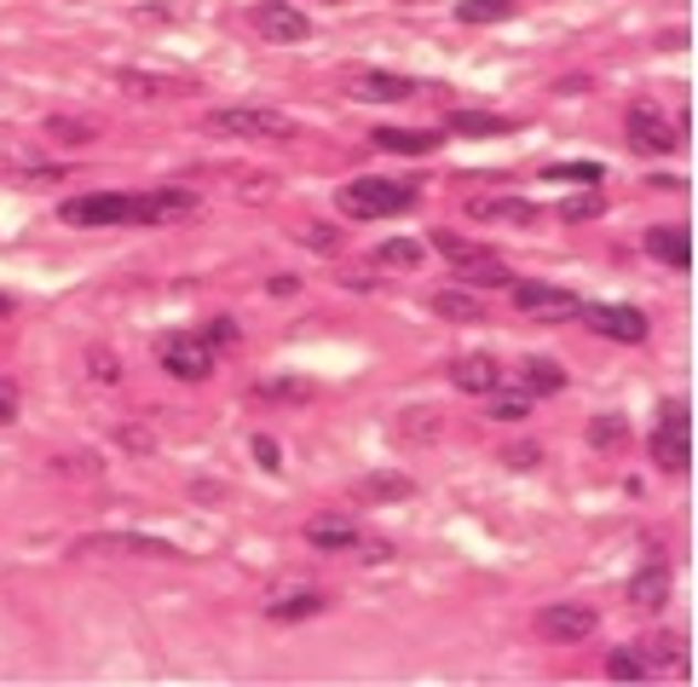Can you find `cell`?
<instances>
[{"label": "cell", "mask_w": 698, "mask_h": 687, "mask_svg": "<svg viewBox=\"0 0 698 687\" xmlns=\"http://www.w3.org/2000/svg\"><path fill=\"white\" fill-rule=\"evenodd\" d=\"M514 12H520V0H456L462 23H508Z\"/></svg>", "instance_id": "cell-26"}, {"label": "cell", "mask_w": 698, "mask_h": 687, "mask_svg": "<svg viewBox=\"0 0 698 687\" xmlns=\"http://www.w3.org/2000/svg\"><path fill=\"white\" fill-rule=\"evenodd\" d=\"M352 98H364V105H393V98H416L427 93L422 82H410V75H387V70H358L347 82Z\"/></svg>", "instance_id": "cell-12"}, {"label": "cell", "mask_w": 698, "mask_h": 687, "mask_svg": "<svg viewBox=\"0 0 698 687\" xmlns=\"http://www.w3.org/2000/svg\"><path fill=\"white\" fill-rule=\"evenodd\" d=\"M75 554H145V561H186L173 543L162 538H139V531H98V538H82Z\"/></svg>", "instance_id": "cell-8"}, {"label": "cell", "mask_w": 698, "mask_h": 687, "mask_svg": "<svg viewBox=\"0 0 698 687\" xmlns=\"http://www.w3.org/2000/svg\"><path fill=\"white\" fill-rule=\"evenodd\" d=\"M601 209H606V197H601V191H583V197H565V202H560V220L578 225V220H594Z\"/></svg>", "instance_id": "cell-33"}, {"label": "cell", "mask_w": 698, "mask_h": 687, "mask_svg": "<svg viewBox=\"0 0 698 687\" xmlns=\"http://www.w3.org/2000/svg\"><path fill=\"white\" fill-rule=\"evenodd\" d=\"M594 336H606V341H624V347H641L646 336H653V324H646L641 307H606V300H583V313Z\"/></svg>", "instance_id": "cell-5"}, {"label": "cell", "mask_w": 698, "mask_h": 687, "mask_svg": "<svg viewBox=\"0 0 698 687\" xmlns=\"http://www.w3.org/2000/svg\"><path fill=\"white\" fill-rule=\"evenodd\" d=\"M393 427H399V440H416V445H427V440H438V411H422V404H416V411H404Z\"/></svg>", "instance_id": "cell-28"}, {"label": "cell", "mask_w": 698, "mask_h": 687, "mask_svg": "<svg viewBox=\"0 0 698 687\" xmlns=\"http://www.w3.org/2000/svg\"><path fill=\"white\" fill-rule=\"evenodd\" d=\"M237 341V318H214L209 324V347H231Z\"/></svg>", "instance_id": "cell-43"}, {"label": "cell", "mask_w": 698, "mask_h": 687, "mask_svg": "<svg viewBox=\"0 0 698 687\" xmlns=\"http://www.w3.org/2000/svg\"><path fill=\"white\" fill-rule=\"evenodd\" d=\"M549 180H583V186H601V162H554L542 168Z\"/></svg>", "instance_id": "cell-35"}, {"label": "cell", "mask_w": 698, "mask_h": 687, "mask_svg": "<svg viewBox=\"0 0 698 687\" xmlns=\"http://www.w3.org/2000/svg\"><path fill=\"white\" fill-rule=\"evenodd\" d=\"M358 497H370V503H404V497H416V479H410V474H370V479H358Z\"/></svg>", "instance_id": "cell-22"}, {"label": "cell", "mask_w": 698, "mask_h": 687, "mask_svg": "<svg viewBox=\"0 0 698 687\" xmlns=\"http://www.w3.org/2000/svg\"><path fill=\"white\" fill-rule=\"evenodd\" d=\"M116 87L134 93V98H157V93H168L173 82H168V75H145V70H116Z\"/></svg>", "instance_id": "cell-30"}, {"label": "cell", "mask_w": 698, "mask_h": 687, "mask_svg": "<svg viewBox=\"0 0 698 687\" xmlns=\"http://www.w3.org/2000/svg\"><path fill=\"white\" fill-rule=\"evenodd\" d=\"M692 416H687V404L681 399H669L664 411H658V434H653V463L664 474H687L692 468Z\"/></svg>", "instance_id": "cell-3"}, {"label": "cell", "mask_w": 698, "mask_h": 687, "mask_svg": "<svg viewBox=\"0 0 698 687\" xmlns=\"http://www.w3.org/2000/svg\"><path fill=\"white\" fill-rule=\"evenodd\" d=\"M646 665H681V642L676 635H653L646 642Z\"/></svg>", "instance_id": "cell-36"}, {"label": "cell", "mask_w": 698, "mask_h": 687, "mask_svg": "<svg viewBox=\"0 0 698 687\" xmlns=\"http://www.w3.org/2000/svg\"><path fill=\"white\" fill-rule=\"evenodd\" d=\"M456 277L468 289H508L514 284V272L497 261V254H479V261H468V266H456Z\"/></svg>", "instance_id": "cell-21"}, {"label": "cell", "mask_w": 698, "mask_h": 687, "mask_svg": "<svg viewBox=\"0 0 698 687\" xmlns=\"http://www.w3.org/2000/svg\"><path fill=\"white\" fill-rule=\"evenodd\" d=\"M162 370H173L179 381H209L214 376V347L202 336H168L162 341Z\"/></svg>", "instance_id": "cell-10"}, {"label": "cell", "mask_w": 698, "mask_h": 687, "mask_svg": "<svg viewBox=\"0 0 698 687\" xmlns=\"http://www.w3.org/2000/svg\"><path fill=\"white\" fill-rule=\"evenodd\" d=\"M266 289H272V295L283 300V295H295V289H300V277H289V272H277V277H272V284H266Z\"/></svg>", "instance_id": "cell-45"}, {"label": "cell", "mask_w": 698, "mask_h": 687, "mask_svg": "<svg viewBox=\"0 0 698 687\" xmlns=\"http://www.w3.org/2000/svg\"><path fill=\"white\" fill-rule=\"evenodd\" d=\"M254 30H261L266 41L295 46V41L313 35V18H306L300 7H289V0H261V7H254Z\"/></svg>", "instance_id": "cell-11"}, {"label": "cell", "mask_w": 698, "mask_h": 687, "mask_svg": "<svg viewBox=\"0 0 698 687\" xmlns=\"http://www.w3.org/2000/svg\"><path fill=\"white\" fill-rule=\"evenodd\" d=\"M520 388L537 399V393H560L565 388V370L554 364V359H526L520 364Z\"/></svg>", "instance_id": "cell-25"}, {"label": "cell", "mask_w": 698, "mask_h": 687, "mask_svg": "<svg viewBox=\"0 0 698 687\" xmlns=\"http://www.w3.org/2000/svg\"><path fill=\"white\" fill-rule=\"evenodd\" d=\"M404 209H416V186H404V180L341 186V214H352V220H381V214H404Z\"/></svg>", "instance_id": "cell-1"}, {"label": "cell", "mask_w": 698, "mask_h": 687, "mask_svg": "<svg viewBox=\"0 0 698 687\" xmlns=\"http://www.w3.org/2000/svg\"><path fill=\"white\" fill-rule=\"evenodd\" d=\"M376 261H381V266H422V243L393 237V243H381V249H376Z\"/></svg>", "instance_id": "cell-34"}, {"label": "cell", "mask_w": 698, "mask_h": 687, "mask_svg": "<svg viewBox=\"0 0 698 687\" xmlns=\"http://www.w3.org/2000/svg\"><path fill=\"white\" fill-rule=\"evenodd\" d=\"M87 364H93V381H121V359H116V352H105V347H93Z\"/></svg>", "instance_id": "cell-39"}, {"label": "cell", "mask_w": 698, "mask_h": 687, "mask_svg": "<svg viewBox=\"0 0 698 687\" xmlns=\"http://www.w3.org/2000/svg\"><path fill=\"white\" fill-rule=\"evenodd\" d=\"M630 145L641 150V157H669V150L681 145V127L676 121H664L658 105H630Z\"/></svg>", "instance_id": "cell-7"}, {"label": "cell", "mask_w": 698, "mask_h": 687, "mask_svg": "<svg viewBox=\"0 0 698 687\" xmlns=\"http://www.w3.org/2000/svg\"><path fill=\"white\" fill-rule=\"evenodd\" d=\"M433 249L445 254L451 266H468V261H479V254H490L485 243H474V237H462V232H433Z\"/></svg>", "instance_id": "cell-27"}, {"label": "cell", "mask_w": 698, "mask_h": 687, "mask_svg": "<svg viewBox=\"0 0 698 687\" xmlns=\"http://www.w3.org/2000/svg\"><path fill=\"white\" fill-rule=\"evenodd\" d=\"M445 134L497 139V134H514V116H497V110H451V116H445Z\"/></svg>", "instance_id": "cell-18"}, {"label": "cell", "mask_w": 698, "mask_h": 687, "mask_svg": "<svg viewBox=\"0 0 698 687\" xmlns=\"http://www.w3.org/2000/svg\"><path fill=\"white\" fill-rule=\"evenodd\" d=\"M70 225H127V197L121 191H93V197H70L59 209Z\"/></svg>", "instance_id": "cell-13"}, {"label": "cell", "mask_w": 698, "mask_h": 687, "mask_svg": "<svg viewBox=\"0 0 698 687\" xmlns=\"http://www.w3.org/2000/svg\"><path fill=\"white\" fill-rule=\"evenodd\" d=\"M490 416H497V422H526L531 416V393L526 388H514V393L490 388Z\"/></svg>", "instance_id": "cell-29"}, {"label": "cell", "mask_w": 698, "mask_h": 687, "mask_svg": "<svg viewBox=\"0 0 698 687\" xmlns=\"http://www.w3.org/2000/svg\"><path fill=\"white\" fill-rule=\"evenodd\" d=\"M503 463H508V468H537V463H542V451H537V445H508V451H503Z\"/></svg>", "instance_id": "cell-41"}, {"label": "cell", "mask_w": 698, "mask_h": 687, "mask_svg": "<svg viewBox=\"0 0 698 687\" xmlns=\"http://www.w3.org/2000/svg\"><path fill=\"white\" fill-rule=\"evenodd\" d=\"M370 145L376 150H393V157H433L445 139H438V127H376Z\"/></svg>", "instance_id": "cell-15"}, {"label": "cell", "mask_w": 698, "mask_h": 687, "mask_svg": "<svg viewBox=\"0 0 698 687\" xmlns=\"http://www.w3.org/2000/svg\"><path fill=\"white\" fill-rule=\"evenodd\" d=\"M508 295H514V307L537 324H565V318L583 313V300L572 289H554V284H508Z\"/></svg>", "instance_id": "cell-6"}, {"label": "cell", "mask_w": 698, "mask_h": 687, "mask_svg": "<svg viewBox=\"0 0 698 687\" xmlns=\"http://www.w3.org/2000/svg\"><path fill=\"white\" fill-rule=\"evenodd\" d=\"M468 214L485 225H531L537 220V202L531 197H474Z\"/></svg>", "instance_id": "cell-16"}, {"label": "cell", "mask_w": 698, "mask_h": 687, "mask_svg": "<svg viewBox=\"0 0 698 687\" xmlns=\"http://www.w3.org/2000/svg\"><path fill=\"white\" fill-rule=\"evenodd\" d=\"M433 313L451 318V324H485L479 295H462V289H438V295H433Z\"/></svg>", "instance_id": "cell-24"}, {"label": "cell", "mask_w": 698, "mask_h": 687, "mask_svg": "<svg viewBox=\"0 0 698 687\" xmlns=\"http://www.w3.org/2000/svg\"><path fill=\"white\" fill-rule=\"evenodd\" d=\"M254 456H261V468H266V474H277V468H283V451H277V440H266V434L254 440Z\"/></svg>", "instance_id": "cell-42"}, {"label": "cell", "mask_w": 698, "mask_h": 687, "mask_svg": "<svg viewBox=\"0 0 698 687\" xmlns=\"http://www.w3.org/2000/svg\"><path fill=\"white\" fill-rule=\"evenodd\" d=\"M209 127H214V134H225V139H295V121L283 116V110H266V105L214 110Z\"/></svg>", "instance_id": "cell-2"}, {"label": "cell", "mask_w": 698, "mask_h": 687, "mask_svg": "<svg viewBox=\"0 0 698 687\" xmlns=\"http://www.w3.org/2000/svg\"><path fill=\"white\" fill-rule=\"evenodd\" d=\"M630 440V422L624 416H594L589 422V445L594 451H612V445H624Z\"/></svg>", "instance_id": "cell-31"}, {"label": "cell", "mask_w": 698, "mask_h": 687, "mask_svg": "<svg viewBox=\"0 0 698 687\" xmlns=\"http://www.w3.org/2000/svg\"><path fill=\"white\" fill-rule=\"evenodd\" d=\"M18 416V388L12 381H0V422H12Z\"/></svg>", "instance_id": "cell-44"}, {"label": "cell", "mask_w": 698, "mask_h": 687, "mask_svg": "<svg viewBox=\"0 0 698 687\" xmlns=\"http://www.w3.org/2000/svg\"><path fill=\"white\" fill-rule=\"evenodd\" d=\"M646 670H653V665H646L635 647H617V653L606 658V676H612V681H641Z\"/></svg>", "instance_id": "cell-32"}, {"label": "cell", "mask_w": 698, "mask_h": 687, "mask_svg": "<svg viewBox=\"0 0 698 687\" xmlns=\"http://www.w3.org/2000/svg\"><path fill=\"white\" fill-rule=\"evenodd\" d=\"M306 381H261V399H306Z\"/></svg>", "instance_id": "cell-40"}, {"label": "cell", "mask_w": 698, "mask_h": 687, "mask_svg": "<svg viewBox=\"0 0 698 687\" xmlns=\"http://www.w3.org/2000/svg\"><path fill=\"white\" fill-rule=\"evenodd\" d=\"M300 243H306V249H318V254H335V249H341V232H335V225H306Z\"/></svg>", "instance_id": "cell-38"}, {"label": "cell", "mask_w": 698, "mask_h": 687, "mask_svg": "<svg viewBox=\"0 0 698 687\" xmlns=\"http://www.w3.org/2000/svg\"><path fill=\"white\" fill-rule=\"evenodd\" d=\"M197 209H202V197H197V191L162 186V191L127 197V225H168V220H191Z\"/></svg>", "instance_id": "cell-4"}, {"label": "cell", "mask_w": 698, "mask_h": 687, "mask_svg": "<svg viewBox=\"0 0 698 687\" xmlns=\"http://www.w3.org/2000/svg\"><path fill=\"white\" fill-rule=\"evenodd\" d=\"M451 381H456L462 393H490V388L503 381V370L490 364L485 352H468V359H456V364H451Z\"/></svg>", "instance_id": "cell-20"}, {"label": "cell", "mask_w": 698, "mask_h": 687, "mask_svg": "<svg viewBox=\"0 0 698 687\" xmlns=\"http://www.w3.org/2000/svg\"><path fill=\"white\" fill-rule=\"evenodd\" d=\"M358 538H364V531H358V520L341 515V508H335V515H313V520H306V543H313V549L341 554V549H358Z\"/></svg>", "instance_id": "cell-14"}, {"label": "cell", "mask_w": 698, "mask_h": 687, "mask_svg": "<svg viewBox=\"0 0 698 687\" xmlns=\"http://www.w3.org/2000/svg\"><path fill=\"white\" fill-rule=\"evenodd\" d=\"M46 134L64 139V145H87V139H93V127H87V121H70V116H53V121H46Z\"/></svg>", "instance_id": "cell-37"}, {"label": "cell", "mask_w": 698, "mask_h": 687, "mask_svg": "<svg viewBox=\"0 0 698 687\" xmlns=\"http://www.w3.org/2000/svg\"><path fill=\"white\" fill-rule=\"evenodd\" d=\"M669 601V567L653 561V567H641L630 578V606H641V613H658V606Z\"/></svg>", "instance_id": "cell-19"}, {"label": "cell", "mask_w": 698, "mask_h": 687, "mask_svg": "<svg viewBox=\"0 0 698 687\" xmlns=\"http://www.w3.org/2000/svg\"><path fill=\"white\" fill-rule=\"evenodd\" d=\"M594 624H601V613L583 601H554L537 613V635H549V642H583V635H594Z\"/></svg>", "instance_id": "cell-9"}, {"label": "cell", "mask_w": 698, "mask_h": 687, "mask_svg": "<svg viewBox=\"0 0 698 687\" xmlns=\"http://www.w3.org/2000/svg\"><path fill=\"white\" fill-rule=\"evenodd\" d=\"M646 254H653V261H664V266H676V272H687V266H692V237H687V225H653V232H646Z\"/></svg>", "instance_id": "cell-17"}, {"label": "cell", "mask_w": 698, "mask_h": 687, "mask_svg": "<svg viewBox=\"0 0 698 687\" xmlns=\"http://www.w3.org/2000/svg\"><path fill=\"white\" fill-rule=\"evenodd\" d=\"M313 613H324V595L318 590H295L283 601H266V619L272 624H295V619H313Z\"/></svg>", "instance_id": "cell-23"}]
</instances>
